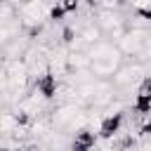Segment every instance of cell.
Instances as JSON below:
<instances>
[{
  "label": "cell",
  "mask_w": 151,
  "mask_h": 151,
  "mask_svg": "<svg viewBox=\"0 0 151 151\" xmlns=\"http://www.w3.org/2000/svg\"><path fill=\"white\" fill-rule=\"evenodd\" d=\"M33 90H35L45 101H50V99H54V97H57V92H59V80L47 71L45 76H40V78H35V80H33Z\"/></svg>",
  "instance_id": "277c9868"
},
{
  "label": "cell",
  "mask_w": 151,
  "mask_h": 151,
  "mask_svg": "<svg viewBox=\"0 0 151 151\" xmlns=\"http://www.w3.org/2000/svg\"><path fill=\"white\" fill-rule=\"evenodd\" d=\"M144 76H149V66H146L144 61H139V59L123 61L120 68L113 73L111 85L116 87V92H127V90L137 87V85L144 80Z\"/></svg>",
  "instance_id": "6da1fadb"
},
{
  "label": "cell",
  "mask_w": 151,
  "mask_h": 151,
  "mask_svg": "<svg viewBox=\"0 0 151 151\" xmlns=\"http://www.w3.org/2000/svg\"><path fill=\"white\" fill-rule=\"evenodd\" d=\"M21 33V26H19V17L17 19H12V21H5V24H0V50L12 40V38H17Z\"/></svg>",
  "instance_id": "8992f818"
},
{
  "label": "cell",
  "mask_w": 151,
  "mask_h": 151,
  "mask_svg": "<svg viewBox=\"0 0 151 151\" xmlns=\"http://www.w3.org/2000/svg\"><path fill=\"white\" fill-rule=\"evenodd\" d=\"M19 127L14 111H0V137H9Z\"/></svg>",
  "instance_id": "52a82bcc"
},
{
  "label": "cell",
  "mask_w": 151,
  "mask_h": 151,
  "mask_svg": "<svg viewBox=\"0 0 151 151\" xmlns=\"http://www.w3.org/2000/svg\"><path fill=\"white\" fill-rule=\"evenodd\" d=\"M66 64H68V76L90 71V57H87V52H83V50H68Z\"/></svg>",
  "instance_id": "5b68a950"
},
{
  "label": "cell",
  "mask_w": 151,
  "mask_h": 151,
  "mask_svg": "<svg viewBox=\"0 0 151 151\" xmlns=\"http://www.w3.org/2000/svg\"><path fill=\"white\" fill-rule=\"evenodd\" d=\"M0 64H2V59H0Z\"/></svg>",
  "instance_id": "30bf717a"
},
{
  "label": "cell",
  "mask_w": 151,
  "mask_h": 151,
  "mask_svg": "<svg viewBox=\"0 0 151 151\" xmlns=\"http://www.w3.org/2000/svg\"><path fill=\"white\" fill-rule=\"evenodd\" d=\"M137 151H151V137H144L137 142Z\"/></svg>",
  "instance_id": "9c48e42d"
},
{
  "label": "cell",
  "mask_w": 151,
  "mask_h": 151,
  "mask_svg": "<svg viewBox=\"0 0 151 151\" xmlns=\"http://www.w3.org/2000/svg\"><path fill=\"white\" fill-rule=\"evenodd\" d=\"M123 125H125V113H109V116L101 118L97 132H99V137L104 142H111L123 132Z\"/></svg>",
  "instance_id": "3957f363"
},
{
  "label": "cell",
  "mask_w": 151,
  "mask_h": 151,
  "mask_svg": "<svg viewBox=\"0 0 151 151\" xmlns=\"http://www.w3.org/2000/svg\"><path fill=\"white\" fill-rule=\"evenodd\" d=\"M116 99V87L111 85V80H94V90H92V109H101L106 111Z\"/></svg>",
  "instance_id": "7a4b0ae2"
},
{
  "label": "cell",
  "mask_w": 151,
  "mask_h": 151,
  "mask_svg": "<svg viewBox=\"0 0 151 151\" xmlns=\"http://www.w3.org/2000/svg\"><path fill=\"white\" fill-rule=\"evenodd\" d=\"M47 19H50V21H64V19H66V12H64L61 2L50 5V9H47Z\"/></svg>",
  "instance_id": "ba28073f"
}]
</instances>
